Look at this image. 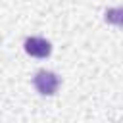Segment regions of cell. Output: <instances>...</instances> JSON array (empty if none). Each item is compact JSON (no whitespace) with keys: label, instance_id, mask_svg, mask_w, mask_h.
<instances>
[{"label":"cell","instance_id":"obj_1","mask_svg":"<svg viewBox=\"0 0 123 123\" xmlns=\"http://www.w3.org/2000/svg\"><path fill=\"white\" fill-rule=\"evenodd\" d=\"M33 85L42 96H52V94H56V90L60 86V77L54 71L40 69V71H37V75L33 79Z\"/></svg>","mask_w":123,"mask_h":123},{"label":"cell","instance_id":"obj_2","mask_svg":"<svg viewBox=\"0 0 123 123\" xmlns=\"http://www.w3.org/2000/svg\"><path fill=\"white\" fill-rule=\"evenodd\" d=\"M23 48L29 56H35V58H48L50 52H52V44L42 38V37H29L25 38L23 42Z\"/></svg>","mask_w":123,"mask_h":123},{"label":"cell","instance_id":"obj_3","mask_svg":"<svg viewBox=\"0 0 123 123\" xmlns=\"http://www.w3.org/2000/svg\"><path fill=\"white\" fill-rule=\"evenodd\" d=\"M119 13H121V10H110V12H106V21L110 19V21H113V23H119V21H121Z\"/></svg>","mask_w":123,"mask_h":123}]
</instances>
